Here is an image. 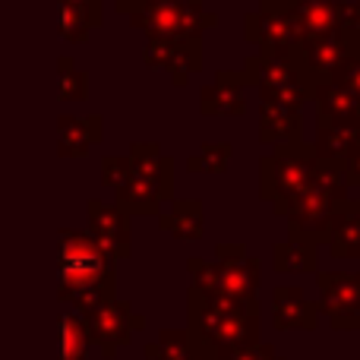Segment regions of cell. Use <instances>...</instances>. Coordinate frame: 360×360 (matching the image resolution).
I'll use <instances>...</instances> for the list:
<instances>
[{
	"mask_svg": "<svg viewBox=\"0 0 360 360\" xmlns=\"http://www.w3.org/2000/svg\"><path fill=\"white\" fill-rule=\"evenodd\" d=\"M190 335L205 360L250 348L259 342V304L190 288Z\"/></svg>",
	"mask_w": 360,
	"mask_h": 360,
	"instance_id": "cell-1",
	"label": "cell"
},
{
	"mask_svg": "<svg viewBox=\"0 0 360 360\" xmlns=\"http://www.w3.org/2000/svg\"><path fill=\"white\" fill-rule=\"evenodd\" d=\"M114 291L111 253L86 231H63L60 234V297L76 307H89L108 300Z\"/></svg>",
	"mask_w": 360,
	"mask_h": 360,
	"instance_id": "cell-2",
	"label": "cell"
},
{
	"mask_svg": "<svg viewBox=\"0 0 360 360\" xmlns=\"http://www.w3.org/2000/svg\"><path fill=\"white\" fill-rule=\"evenodd\" d=\"M316 171H319V158L313 152V146H307L304 139L275 146L259 162V196L266 202H272L275 215L288 218L291 205L316 180Z\"/></svg>",
	"mask_w": 360,
	"mask_h": 360,
	"instance_id": "cell-3",
	"label": "cell"
},
{
	"mask_svg": "<svg viewBox=\"0 0 360 360\" xmlns=\"http://www.w3.org/2000/svg\"><path fill=\"white\" fill-rule=\"evenodd\" d=\"M342 199H348V184H345V168L338 165H323L319 162L316 180L310 184V190L291 205L288 212V237L304 243H326L329 237V224L335 218V209L342 205Z\"/></svg>",
	"mask_w": 360,
	"mask_h": 360,
	"instance_id": "cell-4",
	"label": "cell"
},
{
	"mask_svg": "<svg viewBox=\"0 0 360 360\" xmlns=\"http://www.w3.org/2000/svg\"><path fill=\"white\" fill-rule=\"evenodd\" d=\"M193 272V291H212L234 300H256L259 288V259L247 253L243 243H218L215 262L209 259H190Z\"/></svg>",
	"mask_w": 360,
	"mask_h": 360,
	"instance_id": "cell-5",
	"label": "cell"
},
{
	"mask_svg": "<svg viewBox=\"0 0 360 360\" xmlns=\"http://www.w3.org/2000/svg\"><path fill=\"white\" fill-rule=\"evenodd\" d=\"M247 86H256L262 101H281L291 108H304L313 101L316 86L304 73L300 60L294 54H253L243 63Z\"/></svg>",
	"mask_w": 360,
	"mask_h": 360,
	"instance_id": "cell-6",
	"label": "cell"
},
{
	"mask_svg": "<svg viewBox=\"0 0 360 360\" xmlns=\"http://www.w3.org/2000/svg\"><path fill=\"white\" fill-rule=\"evenodd\" d=\"M133 174L120 186V205L127 215L158 212L165 199H171V158H165L155 146L139 143L130 155Z\"/></svg>",
	"mask_w": 360,
	"mask_h": 360,
	"instance_id": "cell-7",
	"label": "cell"
},
{
	"mask_svg": "<svg viewBox=\"0 0 360 360\" xmlns=\"http://www.w3.org/2000/svg\"><path fill=\"white\" fill-rule=\"evenodd\" d=\"M133 19L149 32V41H199L215 25V16L199 0H143Z\"/></svg>",
	"mask_w": 360,
	"mask_h": 360,
	"instance_id": "cell-8",
	"label": "cell"
},
{
	"mask_svg": "<svg viewBox=\"0 0 360 360\" xmlns=\"http://www.w3.org/2000/svg\"><path fill=\"white\" fill-rule=\"evenodd\" d=\"M243 35L259 44V54H294L304 41L294 6L281 0H259V10H253L243 22Z\"/></svg>",
	"mask_w": 360,
	"mask_h": 360,
	"instance_id": "cell-9",
	"label": "cell"
},
{
	"mask_svg": "<svg viewBox=\"0 0 360 360\" xmlns=\"http://www.w3.org/2000/svg\"><path fill=\"white\" fill-rule=\"evenodd\" d=\"M319 313L335 332L360 329V272H319Z\"/></svg>",
	"mask_w": 360,
	"mask_h": 360,
	"instance_id": "cell-10",
	"label": "cell"
},
{
	"mask_svg": "<svg viewBox=\"0 0 360 360\" xmlns=\"http://www.w3.org/2000/svg\"><path fill=\"white\" fill-rule=\"evenodd\" d=\"M79 316H82V323H86L89 342L98 345L105 357L117 354V348H124V345L130 342L133 329H139V326H143V319L133 313L130 304L114 300V297H108V300H101V304L89 307V310H82Z\"/></svg>",
	"mask_w": 360,
	"mask_h": 360,
	"instance_id": "cell-11",
	"label": "cell"
},
{
	"mask_svg": "<svg viewBox=\"0 0 360 360\" xmlns=\"http://www.w3.org/2000/svg\"><path fill=\"white\" fill-rule=\"evenodd\" d=\"M294 57L300 60L313 86H326V82H335L351 60H360V48L351 44L342 32H332L323 38H304Z\"/></svg>",
	"mask_w": 360,
	"mask_h": 360,
	"instance_id": "cell-12",
	"label": "cell"
},
{
	"mask_svg": "<svg viewBox=\"0 0 360 360\" xmlns=\"http://www.w3.org/2000/svg\"><path fill=\"white\" fill-rule=\"evenodd\" d=\"M319 304L297 285H278L272 291V326L278 332H313L319 326Z\"/></svg>",
	"mask_w": 360,
	"mask_h": 360,
	"instance_id": "cell-13",
	"label": "cell"
},
{
	"mask_svg": "<svg viewBox=\"0 0 360 360\" xmlns=\"http://www.w3.org/2000/svg\"><path fill=\"white\" fill-rule=\"evenodd\" d=\"M89 234L114 256L130 253V215L117 205L89 202Z\"/></svg>",
	"mask_w": 360,
	"mask_h": 360,
	"instance_id": "cell-14",
	"label": "cell"
},
{
	"mask_svg": "<svg viewBox=\"0 0 360 360\" xmlns=\"http://www.w3.org/2000/svg\"><path fill=\"white\" fill-rule=\"evenodd\" d=\"M304 139V114L300 108L281 101H259V143L285 146Z\"/></svg>",
	"mask_w": 360,
	"mask_h": 360,
	"instance_id": "cell-15",
	"label": "cell"
},
{
	"mask_svg": "<svg viewBox=\"0 0 360 360\" xmlns=\"http://www.w3.org/2000/svg\"><path fill=\"white\" fill-rule=\"evenodd\" d=\"M360 143V120H351V124H332V120H316V143H313V152L323 165H338L345 168L348 158L354 155Z\"/></svg>",
	"mask_w": 360,
	"mask_h": 360,
	"instance_id": "cell-16",
	"label": "cell"
},
{
	"mask_svg": "<svg viewBox=\"0 0 360 360\" xmlns=\"http://www.w3.org/2000/svg\"><path fill=\"white\" fill-rule=\"evenodd\" d=\"M146 60L171 73L184 86L190 73H196L199 63H202V48H199V41H149Z\"/></svg>",
	"mask_w": 360,
	"mask_h": 360,
	"instance_id": "cell-17",
	"label": "cell"
},
{
	"mask_svg": "<svg viewBox=\"0 0 360 360\" xmlns=\"http://www.w3.org/2000/svg\"><path fill=\"white\" fill-rule=\"evenodd\" d=\"M326 247L335 259H360V199H342L329 224Z\"/></svg>",
	"mask_w": 360,
	"mask_h": 360,
	"instance_id": "cell-18",
	"label": "cell"
},
{
	"mask_svg": "<svg viewBox=\"0 0 360 360\" xmlns=\"http://www.w3.org/2000/svg\"><path fill=\"white\" fill-rule=\"evenodd\" d=\"M247 79L243 73H218L212 86L202 89V114L215 117H240L247 111Z\"/></svg>",
	"mask_w": 360,
	"mask_h": 360,
	"instance_id": "cell-19",
	"label": "cell"
},
{
	"mask_svg": "<svg viewBox=\"0 0 360 360\" xmlns=\"http://www.w3.org/2000/svg\"><path fill=\"white\" fill-rule=\"evenodd\" d=\"M345 6H348V0H300L294 6V16H297L304 38H323L338 32Z\"/></svg>",
	"mask_w": 360,
	"mask_h": 360,
	"instance_id": "cell-20",
	"label": "cell"
},
{
	"mask_svg": "<svg viewBox=\"0 0 360 360\" xmlns=\"http://www.w3.org/2000/svg\"><path fill=\"white\" fill-rule=\"evenodd\" d=\"M313 105H316V120H332V124H351V120H360L357 98L345 86H338V82L316 86Z\"/></svg>",
	"mask_w": 360,
	"mask_h": 360,
	"instance_id": "cell-21",
	"label": "cell"
},
{
	"mask_svg": "<svg viewBox=\"0 0 360 360\" xmlns=\"http://www.w3.org/2000/svg\"><path fill=\"white\" fill-rule=\"evenodd\" d=\"M101 25V0H60V32L73 41Z\"/></svg>",
	"mask_w": 360,
	"mask_h": 360,
	"instance_id": "cell-22",
	"label": "cell"
},
{
	"mask_svg": "<svg viewBox=\"0 0 360 360\" xmlns=\"http://www.w3.org/2000/svg\"><path fill=\"white\" fill-rule=\"evenodd\" d=\"M316 247L313 243H304V240H294V237H288V240L275 243L272 250V266L275 272H288V275H310L316 272Z\"/></svg>",
	"mask_w": 360,
	"mask_h": 360,
	"instance_id": "cell-23",
	"label": "cell"
},
{
	"mask_svg": "<svg viewBox=\"0 0 360 360\" xmlns=\"http://www.w3.org/2000/svg\"><path fill=\"white\" fill-rule=\"evenodd\" d=\"M146 357L155 360H205L199 351L196 338L190 335V329H165L152 345H146Z\"/></svg>",
	"mask_w": 360,
	"mask_h": 360,
	"instance_id": "cell-24",
	"label": "cell"
},
{
	"mask_svg": "<svg viewBox=\"0 0 360 360\" xmlns=\"http://www.w3.org/2000/svg\"><path fill=\"white\" fill-rule=\"evenodd\" d=\"M162 228L180 240H199L202 237V202L196 199H177L162 215Z\"/></svg>",
	"mask_w": 360,
	"mask_h": 360,
	"instance_id": "cell-25",
	"label": "cell"
},
{
	"mask_svg": "<svg viewBox=\"0 0 360 360\" xmlns=\"http://www.w3.org/2000/svg\"><path fill=\"white\" fill-rule=\"evenodd\" d=\"M101 136V117H60V152L86 155L89 146Z\"/></svg>",
	"mask_w": 360,
	"mask_h": 360,
	"instance_id": "cell-26",
	"label": "cell"
},
{
	"mask_svg": "<svg viewBox=\"0 0 360 360\" xmlns=\"http://www.w3.org/2000/svg\"><path fill=\"white\" fill-rule=\"evenodd\" d=\"M89 332L79 313H67L60 319V360H86Z\"/></svg>",
	"mask_w": 360,
	"mask_h": 360,
	"instance_id": "cell-27",
	"label": "cell"
},
{
	"mask_svg": "<svg viewBox=\"0 0 360 360\" xmlns=\"http://www.w3.org/2000/svg\"><path fill=\"white\" fill-rule=\"evenodd\" d=\"M231 162V146L228 143H205L199 155L190 158V171H205V174H221Z\"/></svg>",
	"mask_w": 360,
	"mask_h": 360,
	"instance_id": "cell-28",
	"label": "cell"
},
{
	"mask_svg": "<svg viewBox=\"0 0 360 360\" xmlns=\"http://www.w3.org/2000/svg\"><path fill=\"white\" fill-rule=\"evenodd\" d=\"M60 98H86V73L70 57H60Z\"/></svg>",
	"mask_w": 360,
	"mask_h": 360,
	"instance_id": "cell-29",
	"label": "cell"
},
{
	"mask_svg": "<svg viewBox=\"0 0 360 360\" xmlns=\"http://www.w3.org/2000/svg\"><path fill=\"white\" fill-rule=\"evenodd\" d=\"M133 174V165H130V158H105V184L108 186H124L127 180H130Z\"/></svg>",
	"mask_w": 360,
	"mask_h": 360,
	"instance_id": "cell-30",
	"label": "cell"
},
{
	"mask_svg": "<svg viewBox=\"0 0 360 360\" xmlns=\"http://www.w3.org/2000/svg\"><path fill=\"white\" fill-rule=\"evenodd\" d=\"M218 360H285V357H278V354H275V348H272V345H262V342H256V345H250V348L231 351V354H224V357H218Z\"/></svg>",
	"mask_w": 360,
	"mask_h": 360,
	"instance_id": "cell-31",
	"label": "cell"
},
{
	"mask_svg": "<svg viewBox=\"0 0 360 360\" xmlns=\"http://www.w3.org/2000/svg\"><path fill=\"white\" fill-rule=\"evenodd\" d=\"M338 32H342L351 44H357V48H360V4H348V6H345V16H342Z\"/></svg>",
	"mask_w": 360,
	"mask_h": 360,
	"instance_id": "cell-32",
	"label": "cell"
},
{
	"mask_svg": "<svg viewBox=\"0 0 360 360\" xmlns=\"http://www.w3.org/2000/svg\"><path fill=\"white\" fill-rule=\"evenodd\" d=\"M335 82H338V86L348 89V92L357 98V105H360V60H351L348 67H345L342 73H338V79H335Z\"/></svg>",
	"mask_w": 360,
	"mask_h": 360,
	"instance_id": "cell-33",
	"label": "cell"
},
{
	"mask_svg": "<svg viewBox=\"0 0 360 360\" xmlns=\"http://www.w3.org/2000/svg\"><path fill=\"white\" fill-rule=\"evenodd\" d=\"M345 184H348V190L351 186H360V143H357L354 155L348 158V165H345Z\"/></svg>",
	"mask_w": 360,
	"mask_h": 360,
	"instance_id": "cell-34",
	"label": "cell"
},
{
	"mask_svg": "<svg viewBox=\"0 0 360 360\" xmlns=\"http://www.w3.org/2000/svg\"><path fill=\"white\" fill-rule=\"evenodd\" d=\"M114 4H117V10H124V13H130V16H136L139 6H143V0H114Z\"/></svg>",
	"mask_w": 360,
	"mask_h": 360,
	"instance_id": "cell-35",
	"label": "cell"
},
{
	"mask_svg": "<svg viewBox=\"0 0 360 360\" xmlns=\"http://www.w3.org/2000/svg\"><path fill=\"white\" fill-rule=\"evenodd\" d=\"M281 4H288V6H297V4H300V0H281Z\"/></svg>",
	"mask_w": 360,
	"mask_h": 360,
	"instance_id": "cell-36",
	"label": "cell"
}]
</instances>
